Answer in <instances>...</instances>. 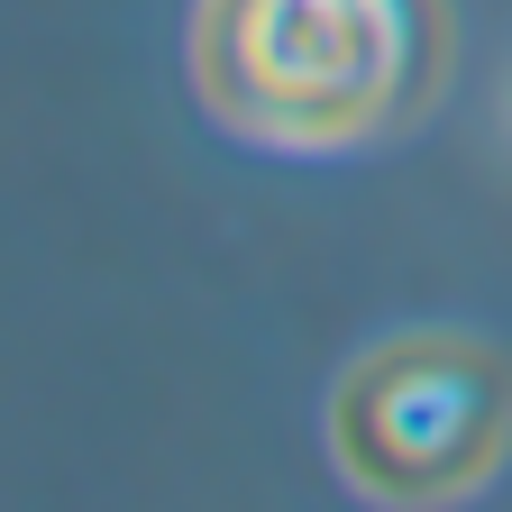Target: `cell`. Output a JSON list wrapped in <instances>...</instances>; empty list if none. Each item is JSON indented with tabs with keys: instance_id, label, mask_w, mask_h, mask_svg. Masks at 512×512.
<instances>
[{
	"instance_id": "cell-1",
	"label": "cell",
	"mask_w": 512,
	"mask_h": 512,
	"mask_svg": "<svg viewBox=\"0 0 512 512\" xmlns=\"http://www.w3.org/2000/svg\"><path fill=\"white\" fill-rule=\"evenodd\" d=\"M192 83L220 128L275 156H348L448 83V0H202Z\"/></svg>"
},
{
	"instance_id": "cell-2",
	"label": "cell",
	"mask_w": 512,
	"mask_h": 512,
	"mask_svg": "<svg viewBox=\"0 0 512 512\" xmlns=\"http://www.w3.org/2000/svg\"><path fill=\"white\" fill-rule=\"evenodd\" d=\"M330 458L375 503H467L512 458V357L476 330H412L366 339L330 384Z\"/></svg>"
}]
</instances>
